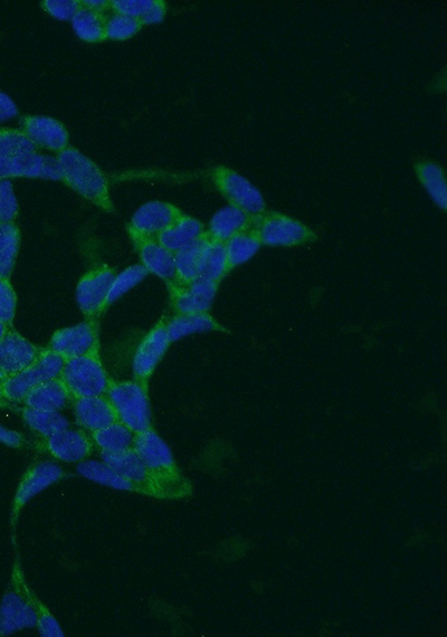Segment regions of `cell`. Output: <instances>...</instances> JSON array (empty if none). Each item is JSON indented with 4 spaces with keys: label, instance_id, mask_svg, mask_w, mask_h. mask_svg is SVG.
I'll return each instance as SVG.
<instances>
[{
    "label": "cell",
    "instance_id": "obj_17",
    "mask_svg": "<svg viewBox=\"0 0 447 637\" xmlns=\"http://www.w3.org/2000/svg\"><path fill=\"white\" fill-rule=\"evenodd\" d=\"M22 131L38 148L60 154L69 146V132L59 120L43 116H25L21 120Z\"/></svg>",
    "mask_w": 447,
    "mask_h": 637
},
{
    "label": "cell",
    "instance_id": "obj_34",
    "mask_svg": "<svg viewBox=\"0 0 447 637\" xmlns=\"http://www.w3.org/2000/svg\"><path fill=\"white\" fill-rule=\"evenodd\" d=\"M224 244L230 268L249 262L261 247L259 237L254 232L247 231L233 236Z\"/></svg>",
    "mask_w": 447,
    "mask_h": 637
},
{
    "label": "cell",
    "instance_id": "obj_10",
    "mask_svg": "<svg viewBox=\"0 0 447 637\" xmlns=\"http://www.w3.org/2000/svg\"><path fill=\"white\" fill-rule=\"evenodd\" d=\"M45 348L37 347L15 329L0 339V383L31 367Z\"/></svg>",
    "mask_w": 447,
    "mask_h": 637
},
{
    "label": "cell",
    "instance_id": "obj_32",
    "mask_svg": "<svg viewBox=\"0 0 447 637\" xmlns=\"http://www.w3.org/2000/svg\"><path fill=\"white\" fill-rule=\"evenodd\" d=\"M230 269L225 244L209 237L202 256L199 278L218 282Z\"/></svg>",
    "mask_w": 447,
    "mask_h": 637
},
{
    "label": "cell",
    "instance_id": "obj_6",
    "mask_svg": "<svg viewBox=\"0 0 447 637\" xmlns=\"http://www.w3.org/2000/svg\"><path fill=\"white\" fill-rule=\"evenodd\" d=\"M209 176L231 205L242 209L250 217L256 218L264 214L266 206L263 195L250 180L225 166L213 168Z\"/></svg>",
    "mask_w": 447,
    "mask_h": 637
},
{
    "label": "cell",
    "instance_id": "obj_19",
    "mask_svg": "<svg viewBox=\"0 0 447 637\" xmlns=\"http://www.w3.org/2000/svg\"><path fill=\"white\" fill-rule=\"evenodd\" d=\"M63 475L64 472L60 465L51 461L38 462L31 469H28L16 492L14 502L16 517L26 503L30 502L37 494L53 486L57 481H60Z\"/></svg>",
    "mask_w": 447,
    "mask_h": 637
},
{
    "label": "cell",
    "instance_id": "obj_5",
    "mask_svg": "<svg viewBox=\"0 0 447 637\" xmlns=\"http://www.w3.org/2000/svg\"><path fill=\"white\" fill-rule=\"evenodd\" d=\"M65 360L45 348L40 358L24 372L0 383V394L8 403L23 404L33 389L49 380L61 378Z\"/></svg>",
    "mask_w": 447,
    "mask_h": 637
},
{
    "label": "cell",
    "instance_id": "obj_18",
    "mask_svg": "<svg viewBox=\"0 0 447 637\" xmlns=\"http://www.w3.org/2000/svg\"><path fill=\"white\" fill-rule=\"evenodd\" d=\"M43 446L53 458L66 463H81L88 460L94 448L90 436L80 430H70V427L43 437Z\"/></svg>",
    "mask_w": 447,
    "mask_h": 637
},
{
    "label": "cell",
    "instance_id": "obj_45",
    "mask_svg": "<svg viewBox=\"0 0 447 637\" xmlns=\"http://www.w3.org/2000/svg\"><path fill=\"white\" fill-rule=\"evenodd\" d=\"M0 443L11 446V448H21V446L24 445L25 440L23 439L22 434L13 430H8L3 425H0Z\"/></svg>",
    "mask_w": 447,
    "mask_h": 637
},
{
    "label": "cell",
    "instance_id": "obj_42",
    "mask_svg": "<svg viewBox=\"0 0 447 637\" xmlns=\"http://www.w3.org/2000/svg\"><path fill=\"white\" fill-rule=\"evenodd\" d=\"M37 630L44 637H63L65 634L50 610L37 615Z\"/></svg>",
    "mask_w": 447,
    "mask_h": 637
},
{
    "label": "cell",
    "instance_id": "obj_15",
    "mask_svg": "<svg viewBox=\"0 0 447 637\" xmlns=\"http://www.w3.org/2000/svg\"><path fill=\"white\" fill-rule=\"evenodd\" d=\"M100 455L102 462L108 464L110 468L122 475L123 478L136 484L140 493L163 499L154 475L146 467V464L142 462L135 450L131 449L120 453L100 452Z\"/></svg>",
    "mask_w": 447,
    "mask_h": 637
},
{
    "label": "cell",
    "instance_id": "obj_40",
    "mask_svg": "<svg viewBox=\"0 0 447 637\" xmlns=\"http://www.w3.org/2000/svg\"><path fill=\"white\" fill-rule=\"evenodd\" d=\"M155 4L156 0H110V11L141 21Z\"/></svg>",
    "mask_w": 447,
    "mask_h": 637
},
{
    "label": "cell",
    "instance_id": "obj_35",
    "mask_svg": "<svg viewBox=\"0 0 447 637\" xmlns=\"http://www.w3.org/2000/svg\"><path fill=\"white\" fill-rule=\"evenodd\" d=\"M36 149L22 130L0 128V157H24L35 154Z\"/></svg>",
    "mask_w": 447,
    "mask_h": 637
},
{
    "label": "cell",
    "instance_id": "obj_21",
    "mask_svg": "<svg viewBox=\"0 0 447 637\" xmlns=\"http://www.w3.org/2000/svg\"><path fill=\"white\" fill-rule=\"evenodd\" d=\"M146 270L163 279L167 285L179 283L175 264V254L161 245L158 240L132 242Z\"/></svg>",
    "mask_w": 447,
    "mask_h": 637
},
{
    "label": "cell",
    "instance_id": "obj_8",
    "mask_svg": "<svg viewBox=\"0 0 447 637\" xmlns=\"http://www.w3.org/2000/svg\"><path fill=\"white\" fill-rule=\"evenodd\" d=\"M116 275L111 266L100 265L80 280L76 288V300L85 318L95 320L106 311L108 294Z\"/></svg>",
    "mask_w": 447,
    "mask_h": 637
},
{
    "label": "cell",
    "instance_id": "obj_22",
    "mask_svg": "<svg viewBox=\"0 0 447 637\" xmlns=\"http://www.w3.org/2000/svg\"><path fill=\"white\" fill-rule=\"evenodd\" d=\"M68 388L65 387L61 378L49 380L36 386L33 391L26 396L23 404L33 410L61 412L64 408L72 405Z\"/></svg>",
    "mask_w": 447,
    "mask_h": 637
},
{
    "label": "cell",
    "instance_id": "obj_26",
    "mask_svg": "<svg viewBox=\"0 0 447 637\" xmlns=\"http://www.w3.org/2000/svg\"><path fill=\"white\" fill-rule=\"evenodd\" d=\"M135 436L125 424L113 423L104 429L91 433V440L100 452L120 453L133 449Z\"/></svg>",
    "mask_w": 447,
    "mask_h": 637
},
{
    "label": "cell",
    "instance_id": "obj_12",
    "mask_svg": "<svg viewBox=\"0 0 447 637\" xmlns=\"http://www.w3.org/2000/svg\"><path fill=\"white\" fill-rule=\"evenodd\" d=\"M171 307L177 315H201L211 309L217 292V282L198 278L189 284H169Z\"/></svg>",
    "mask_w": 447,
    "mask_h": 637
},
{
    "label": "cell",
    "instance_id": "obj_14",
    "mask_svg": "<svg viewBox=\"0 0 447 637\" xmlns=\"http://www.w3.org/2000/svg\"><path fill=\"white\" fill-rule=\"evenodd\" d=\"M254 233L261 244L269 246H294L312 239V232L306 225L275 213L262 217Z\"/></svg>",
    "mask_w": 447,
    "mask_h": 637
},
{
    "label": "cell",
    "instance_id": "obj_31",
    "mask_svg": "<svg viewBox=\"0 0 447 637\" xmlns=\"http://www.w3.org/2000/svg\"><path fill=\"white\" fill-rule=\"evenodd\" d=\"M218 329L217 323L207 313L201 315H176L167 319V334L170 342H175L198 332Z\"/></svg>",
    "mask_w": 447,
    "mask_h": 637
},
{
    "label": "cell",
    "instance_id": "obj_24",
    "mask_svg": "<svg viewBox=\"0 0 447 637\" xmlns=\"http://www.w3.org/2000/svg\"><path fill=\"white\" fill-rule=\"evenodd\" d=\"M205 234L204 225L194 217L183 215L158 237V242L174 254Z\"/></svg>",
    "mask_w": 447,
    "mask_h": 637
},
{
    "label": "cell",
    "instance_id": "obj_46",
    "mask_svg": "<svg viewBox=\"0 0 447 637\" xmlns=\"http://www.w3.org/2000/svg\"><path fill=\"white\" fill-rule=\"evenodd\" d=\"M82 6L92 11L107 13L110 11V0H81Z\"/></svg>",
    "mask_w": 447,
    "mask_h": 637
},
{
    "label": "cell",
    "instance_id": "obj_4",
    "mask_svg": "<svg viewBox=\"0 0 447 637\" xmlns=\"http://www.w3.org/2000/svg\"><path fill=\"white\" fill-rule=\"evenodd\" d=\"M107 397L116 411L119 422L133 433L139 434L152 429L148 384L128 380H112Z\"/></svg>",
    "mask_w": 447,
    "mask_h": 637
},
{
    "label": "cell",
    "instance_id": "obj_25",
    "mask_svg": "<svg viewBox=\"0 0 447 637\" xmlns=\"http://www.w3.org/2000/svg\"><path fill=\"white\" fill-rule=\"evenodd\" d=\"M76 470L84 479L99 483L101 486L119 491L140 493L136 484L123 478L102 461L85 460L78 465Z\"/></svg>",
    "mask_w": 447,
    "mask_h": 637
},
{
    "label": "cell",
    "instance_id": "obj_29",
    "mask_svg": "<svg viewBox=\"0 0 447 637\" xmlns=\"http://www.w3.org/2000/svg\"><path fill=\"white\" fill-rule=\"evenodd\" d=\"M209 240L205 234L194 243L175 253L177 277L180 284H189L199 278V269L205 246Z\"/></svg>",
    "mask_w": 447,
    "mask_h": 637
},
{
    "label": "cell",
    "instance_id": "obj_3",
    "mask_svg": "<svg viewBox=\"0 0 447 637\" xmlns=\"http://www.w3.org/2000/svg\"><path fill=\"white\" fill-rule=\"evenodd\" d=\"M61 379L73 401L82 397L107 396L112 382L102 364L100 349L65 360Z\"/></svg>",
    "mask_w": 447,
    "mask_h": 637
},
{
    "label": "cell",
    "instance_id": "obj_48",
    "mask_svg": "<svg viewBox=\"0 0 447 637\" xmlns=\"http://www.w3.org/2000/svg\"><path fill=\"white\" fill-rule=\"evenodd\" d=\"M8 406V402L6 401V399L2 396V394H0V408H4Z\"/></svg>",
    "mask_w": 447,
    "mask_h": 637
},
{
    "label": "cell",
    "instance_id": "obj_33",
    "mask_svg": "<svg viewBox=\"0 0 447 637\" xmlns=\"http://www.w3.org/2000/svg\"><path fill=\"white\" fill-rule=\"evenodd\" d=\"M22 415L26 424L42 437L51 436L70 427V422L60 412L33 410L25 406Z\"/></svg>",
    "mask_w": 447,
    "mask_h": 637
},
{
    "label": "cell",
    "instance_id": "obj_20",
    "mask_svg": "<svg viewBox=\"0 0 447 637\" xmlns=\"http://www.w3.org/2000/svg\"><path fill=\"white\" fill-rule=\"evenodd\" d=\"M76 423L90 433L119 422L107 396L82 397L72 402Z\"/></svg>",
    "mask_w": 447,
    "mask_h": 637
},
{
    "label": "cell",
    "instance_id": "obj_38",
    "mask_svg": "<svg viewBox=\"0 0 447 637\" xmlns=\"http://www.w3.org/2000/svg\"><path fill=\"white\" fill-rule=\"evenodd\" d=\"M18 203L14 187L9 179H0V222L15 223Z\"/></svg>",
    "mask_w": 447,
    "mask_h": 637
},
{
    "label": "cell",
    "instance_id": "obj_39",
    "mask_svg": "<svg viewBox=\"0 0 447 637\" xmlns=\"http://www.w3.org/2000/svg\"><path fill=\"white\" fill-rule=\"evenodd\" d=\"M17 296L11 280L0 279V321L14 328Z\"/></svg>",
    "mask_w": 447,
    "mask_h": 637
},
{
    "label": "cell",
    "instance_id": "obj_13",
    "mask_svg": "<svg viewBox=\"0 0 447 637\" xmlns=\"http://www.w3.org/2000/svg\"><path fill=\"white\" fill-rule=\"evenodd\" d=\"M170 344L167 334V319L163 318L141 341L135 357H133V379L148 384L161 359L166 355Z\"/></svg>",
    "mask_w": 447,
    "mask_h": 637
},
{
    "label": "cell",
    "instance_id": "obj_30",
    "mask_svg": "<svg viewBox=\"0 0 447 637\" xmlns=\"http://www.w3.org/2000/svg\"><path fill=\"white\" fill-rule=\"evenodd\" d=\"M21 246V232L15 223L0 222V279L11 280Z\"/></svg>",
    "mask_w": 447,
    "mask_h": 637
},
{
    "label": "cell",
    "instance_id": "obj_7",
    "mask_svg": "<svg viewBox=\"0 0 447 637\" xmlns=\"http://www.w3.org/2000/svg\"><path fill=\"white\" fill-rule=\"evenodd\" d=\"M184 213L175 205L166 202H149L133 214L127 225L132 242L158 240Z\"/></svg>",
    "mask_w": 447,
    "mask_h": 637
},
{
    "label": "cell",
    "instance_id": "obj_47",
    "mask_svg": "<svg viewBox=\"0 0 447 637\" xmlns=\"http://www.w3.org/2000/svg\"><path fill=\"white\" fill-rule=\"evenodd\" d=\"M14 328L8 327L4 322L0 321V339H2L9 330Z\"/></svg>",
    "mask_w": 447,
    "mask_h": 637
},
{
    "label": "cell",
    "instance_id": "obj_28",
    "mask_svg": "<svg viewBox=\"0 0 447 637\" xmlns=\"http://www.w3.org/2000/svg\"><path fill=\"white\" fill-rule=\"evenodd\" d=\"M107 13L92 11L82 6L72 19V27L82 41L100 43L107 41Z\"/></svg>",
    "mask_w": 447,
    "mask_h": 637
},
{
    "label": "cell",
    "instance_id": "obj_1",
    "mask_svg": "<svg viewBox=\"0 0 447 637\" xmlns=\"http://www.w3.org/2000/svg\"><path fill=\"white\" fill-rule=\"evenodd\" d=\"M133 450L154 475L163 499L186 498L192 494V486L178 470L169 446L154 430L136 434Z\"/></svg>",
    "mask_w": 447,
    "mask_h": 637
},
{
    "label": "cell",
    "instance_id": "obj_43",
    "mask_svg": "<svg viewBox=\"0 0 447 637\" xmlns=\"http://www.w3.org/2000/svg\"><path fill=\"white\" fill-rule=\"evenodd\" d=\"M166 11L167 5L164 0H156L155 6L141 19V22L144 23V25L159 24L164 21Z\"/></svg>",
    "mask_w": 447,
    "mask_h": 637
},
{
    "label": "cell",
    "instance_id": "obj_27",
    "mask_svg": "<svg viewBox=\"0 0 447 637\" xmlns=\"http://www.w3.org/2000/svg\"><path fill=\"white\" fill-rule=\"evenodd\" d=\"M415 173L433 202L445 211L447 189L443 168L435 161L425 159L415 164Z\"/></svg>",
    "mask_w": 447,
    "mask_h": 637
},
{
    "label": "cell",
    "instance_id": "obj_23",
    "mask_svg": "<svg viewBox=\"0 0 447 637\" xmlns=\"http://www.w3.org/2000/svg\"><path fill=\"white\" fill-rule=\"evenodd\" d=\"M249 225L250 216L245 214L242 209L230 205L220 209L213 216L206 233L212 240L226 243L233 236L247 231Z\"/></svg>",
    "mask_w": 447,
    "mask_h": 637
},
{
    "label": "cell",
    "instance_id": "obj_44",
    "mask_svg": "<svg viewBox=\"0 0 447 637\" xmlns=\"http://www.w3.org/2000/svg\"><path fill=\"white\" fill-rule=\"evenodd\" d=\"M17 114L15 102L6 93L0 91V122L13 119Z\"/></svg>",
    "mask_w": 447,
    "mask_h": 637
},
{
    "label": "cell",
    "instance_id": "obj_9",
    "mask_svg": "<svg viewBox=\"0 0 447 637\" xmlns=\"http://www.w3.org/2000/svg\"><path fill=\"white\" fill-rule=\"evenodd\" d=\"M33 593L21 582V588L9 591L0 603V636L33 629L37 625V613L33 605Z\"/></svg>",
    "mask_w": 447,
    "mask_h": 637
},
{
    "label": "cell",
    "instance_id": "obj_16",
    "mask_svg": "<svg viewBox=\"0 0 447 637\" xmlns=\"http://www.w3.org/2000/svg\"><path fill=\"white\" fill-rule=\"evenodd\" d=\"M9 178H41L61 182L62 171L56 158L37 152L17 158L0 157V179Z\"/></svg>",
    "mask_w": 447,
    "mask_h": 637
},
{
    "label": "cell",
    "instance_id": "obj_37",
    "mask_svg": "<svg viewBox=\"0 0 447 637\" xmlns=\"http://www.w3.org/2000/svg\"><path fill=\"white\" fill-rule=\"evenodd\" d=\"M144 26L140 19L112 13L107 17V38L112 41H126L137 35Z\"/></svg>",
    "mask_w": 447,
    "mask_h": 637
},
{
    "label": "cell",
    "instance_id": "obj_11",
    "mask_svg": "<svg viewBox=\"0 0 447 637\" xmlns=\"http://www.w3.org/2000/svg\"><path fill=\"white\" fill-rule=\"evenodd\" d=\"M47 348L64 360L88 355L95 349H100L97 322L87 320L79 325L56 331Z\"/></svg>",
    "mask_w": 447,
    "mask_h": 637
},
{
    "label": "cell",
    "instance_id": "obj_36",
    "mask_svg": "<svg viewBox=\"0 0 447 637\" xmlns=\"http://www.w3.org/2000/svg\"><path fill=\"white\" fill-rule=\"evenodd\" d=\"M148 274L150 273L142 264L132 265L125 271L117 274L108 294L106 310L122 296H125L129 290L135 288L137 284L144 281L148 277Z\"/></svg>",
    "mask_w": 447,
    "mask_h": 637
},
{
    "label": "cell",
    "instance_id": "obj_41",
    "mask_svg": "<svg viewBox=\"0 0 447 637\" xmlns=\"http://www.w3.org/2000/svg\"><path fill=\"white\" fill-rule=\"evenodd\" d=\"M44 11L60 21H72L82 8L81 0H44L41 3Z\"/></svg>",
    "mask_w": 447,
    "mask_h": 637
},
{
    "label": "cell",
    "instance_id": "obj_2",
    "mask_svg": "<svg viewBox=\"0 0 447 637\" xmlns=\"http://www.w3.org/2000/svg\"><path fill=\"white\" fill-rule=\"evenodd\" d=\"M61 182L107 213L114 212L108 178L93 161L78 149L68 147L57 154Z\"/></svg>",
    "mask_w": 447,
    "mask_h": 637
}]
</instances>
